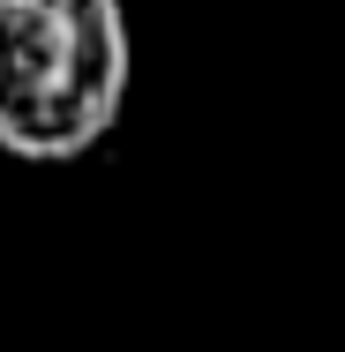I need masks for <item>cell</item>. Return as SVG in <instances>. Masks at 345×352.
Segmentation results:
<instances>
[{"mask_svg": "<svg viewBox=\"0 0 345 352\" xmlns=\"http://www.w3.org/2000/svg\"><path fill=\"white\" fill-rule=\"evenodd\" d=\"M136 38L121 0H0V150L75 165L121 128Z\"/></svg>", "mask_w": 345, "mask_h": 352, "instance_id": "1", "label": "cell"}]
</instances>
